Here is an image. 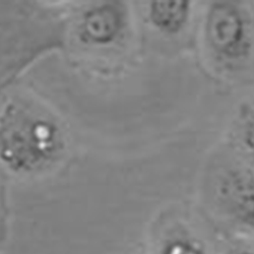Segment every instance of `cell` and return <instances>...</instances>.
Instances as JSON below:
<instances>
[{
    "label": "cell",
    "instance_id": "7a4b0ae2",
    "mask_svg": "<svg viewBox=\"0 0 254 254\" xmlns=\"http://www.w3.org/2000/svg\"><path fill=\"white\" fill-rule=\"evenodd\" d=\"M202 33L210 55L223 65H239L251 54V19L239 2L225 0L211 2L204 14Z\"/></svg>",
    "mask_w": 254,
    "mask_h": 254
},
{
    "label": "cell",
    "instance_id": "3957f363",
    "mask_svg": "<svg viewBox=\"0 0 254 254\" xmlns=\"http://www.w3.org/2000/svg\"><path fill=\"white\" fill-rule=\"evenodd\" d=\"M216 199L224 213L240 225L254 231V174L240 169L220 175Z\"/></svg>",
    "mask_w": 254,
    "mask_h": 254
},
{
    "label": "cell",
    "instance_id": "ba28073f",
    "mask_svg": "<svg viewBox=\"0 0 254 254\" xmlns=\"http://www.w3.org/2000/svg\"><path fill=\"white\" fill-rule=\"evenodd\" d=\"M227 254H254V252L245 248H235L230 250Z\"/></svg>",
    "mask_w": 254,
    "mask_h": 254
},
{
    "label": "cell",
    "instance_id": "8992f818",
    "mask_svg": "<svg viewBox=\"0 0 254 254\" xmlns=\"http://www.w3.org/2000/svg\"><path fill=\"white\" fill-rule=\"evenodd\" d=\"M237 133L243 150L254 162V109L249 106L240 110Z\"/></svg>",
    "mask_w": 254,
    "mask_h": 254
},
{
    "label": "cell",
    "instance_id": "6da1fadb",
    "mask_svg": "<svg viewBox=\"0 0 254 254\" xmlns=\"http://www.w3.org/2000/svg\"><path fill=\"white\" fill-rule=\"evenodd\" d=\"M57 132L46 120L11 111L0 125V159L14 171H30L54 154Z\"/></svg>",
    "mask_w": 254,
    "mask_h": 254
},
{
    "label": "cell",
    "instance_id": "277c9868",
    "mask_svg": "<svg viewBox=\"0 0 254 254\" xmlns=\"http://www.w3.org/2000/svg\"><path fill=\"white\" fill-rule=\"evenodd\" d=\"M123 28V13L117 5L103 4L83 16L80 37L84 42L106 45L113 42Z\"/></svg>",
    "mask_w": 254,
    "mask_h": 254
},
{
    "label": "cell",
    "instance_id": "52a82bcc",
    "mask_svg": "<svg viewBox=\"0 0 254 254\" xmlns=\"http://www.w3.org/2000/svg\"><path fill=\"white\" fill-rule=\"evenodd\" d=\"M161 254H206L202 247L193 240L176 238L168 242Z\"/></svg>",
    "mask_w": 254,
    "mask_h": 254
},
{
    "label": "cell",
    "instance_id": "5b68a950",
    "mask_svg": "<svg viewBox=\"0 0 254 254\" xmlns=\"http://www.w3.org/2000/svg\"><path fill=\"white\" fill-rule=\"evenodd\" d=\"M193 14L192 1H152L149 5V19L152 26L167 36L181 34L189 25Z\"/></svg>",
    "mask_w": 254,
    "mask_h": 254
}]
</instances>
